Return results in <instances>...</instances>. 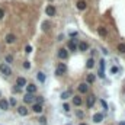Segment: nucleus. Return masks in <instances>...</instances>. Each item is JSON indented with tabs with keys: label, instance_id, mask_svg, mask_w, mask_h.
I'll list each match as a JSON object with an SVG mask.
<instances>
[{
	"label": "nucleus",
	"instance_id": "11",
	"mask_svg": "<svg viewBox=\"0 0 125 125\" xmlns=\"http://www.w3.org/2000/svg\"><path fill=\"white\" fill-rule=\"evenodd\" d=\"M77 50H79V51H87V50H89V44L84 42V41H82V42L77 45Z\"/></svg>",
	"mask_w": 125,
	"mask_h": 125
},
{
	"label": "nucleus",
	"instance_id": "18",
	"mask_svg": "<svg viewBox=\"0 0 125 125\" xmlns=\"http://www.w3.org/2000/svg\"><path fill=\"white\" fill-rule=\"evenodd\" d=\"M32 111H33L35 114H41V112H42V105H39V103H35V105L32 106Z\"/></svg>",
	"mask_w": 125,
	"mask_h": 125
},
{
	"label": "nucleus",
	"instance_id": "25",
	"mask_svg": "<svg viewBox=\"0 0 125 125\" xmlns=\"http://www.w3.org/2000/svg\"><path fill=\"white\" fill-rule=\"evenodd\" d=\"M70 95H71V90H67V92L61 93V99H63V100H66V99H68V98H70Z\"/></svg>",
	"mask_w": 125,
	"mask_h": 125
},
{
	"label": "nucleus",
	"instance_id": "10",
	"mask_svg": "<svg viewBox=\"0 0 125 125\" xmlns=\"http://www.w3.org/2000/svg\"><path fill=\"white\" fill-rule=\"evenodd\" d=\"M68 50L73 51V52L77 51V41H76V39H71V41L68 42Z\"/></svg>",
	"mask_w": 125,
	"mask_h": 125
},
{
	"label": "nucleus",
	"instance_id": "2",
	"mask_svg": "<svg viewBox=\"0 0 125 125\" xmlns=\"http://www.w3.org/2000/svg\"><path fill=\"white\" fill-rule=\"evenodd\" d=\"M67 71V66L64 64V63H60L58 66H57V70H55V74L57 76H63L64 73Z\"/></svg>",
	"mask_w": 125,
	"mask_h": 125
},
{
	"label": "nucleus",
	"instance_id": "20",
	"mask_svg": "<svg viewBox=\"0 0 125 125\" xmlns=\"http://www.w3.org/2000/svg\"><path fill=\"white\" fill-rule=\"evenodd\" d=\"M36 79H38L39 83H44V82H45V74L39 71V73H36Z\"/></svg>",
	"mask_w": 125,
	"mask_h": 125
},
{
	"label": "nucleus",
	"instance_id": "35",
	"mask_svg": "<svg viewBox=\"0 0 125 125\" xmlns=\"http://www.w3.org/2000/svg\"><path fill=\"white\" fill-rule=\"evenodd\" d=\"M39 121H41V124H42V125H45V124H47V119H45L44 117H41V118H39Z\"/></svg>",
	"mask_w": 125,
	"mask_h": 125
},
{
	"label": "nucleus",
	"instance_id": "37",
	"mask_svg": "<svg viewBox=\"0 0 125 125\" xmlns=\"http://www.w3.org/2000/svg\"><path fill=\"white\" fill-rule=\"evenodd\" d=\"M3 17H4V10L0 9V19H3Z\"/></svg>",
	"mask_w": 125,
	"mask_h": 125
},
{
	"label": "nucleus",
	"instance_id": "9",
	"mask_svg": "<svg viewBox=\"0 0 125 125\" xmlns=\"http://www.w3.org/2000/svg\"><path fill=\"white\" fill-rule=\"evenodd\" d=\"M82 103H83V99H82L79 95L73 96V105H74V106H82Z\"/></svg>",
	"mask_w": 125,
	"mask_h": 125
},
{
	"label": "nucleus",
	"instance_id": "4",
	"mask_svg": "<svg viewBox=\"0 0 125 125\" xmlns=\"http://www.w3.org/2000/svg\"><path fill=\"white\" fill-rule=\"evenodd\" d=\"M77 89H79V92H80L82 95H84V93H87V92H89V84H87L86 82H84V83H80Z\"/></svg>",
	"mask_w": 125,
	"mask_h": 125
},
{
	"label": "nucleus",
	"instance_id": "34",
	"mask_svg": "<svg viewBox=\"0 0 125 125\" xmlns=\"http://www.w3.org/2000/svg\"><path fill=\"white\" fill-rule=\"evenodd\" d=\"M63 108H64V111H66V112H68V111H70V105H67V103H64V106H63Z\"/></svg>",
	"mask_w": 125,
	"mask_h": 125
},
{
	"label": "nucleus",
	"instance_id": "21",
	"mask_svg": "<svg viewBox=\"0 0 125 125\" xmlns=\"http://www.w3.org/2000/svg\"><path fill=\"white\" fill-rule=\"evenodd\" d=\"M86 67H87V68H93V67H95V60H93V58H89V60L86 61Z\"/></svg>",
	"mask_w": 125,
	"mask_h": 125
},
{
	"label": "nucleus",
	"instance_id": "17",
	"mask_svg": "<svg viewBox=\"0 0 125 125\" xmlns=\"http://www.w3.org/2000/svg\"><path fill=\"white\" fill-rule=\"evenodd\" d=\"M99 66H100V70H99V77H105V74H103V68H105V61L103 60H100L99 61Z\"/></svg>",
	"mask_w": 125,
	"mask_h": 125
},
{
	"label": "nucleus",
	"instance_id": "22",
	"mask_svg": "<svg viewBox=\"0 0 125 125\" xmlns=\"http://www.w3.org/2000/svg\"><path fill=\"white\" fill-rule=\"evenodd\" d=\"M98 32H99V35H102V36H106V35H108V32H106V29H105L103 26H99V28H98Z\"/></svg>",
	"mask_w": 125,
	"mask_h": 125
},
{
	"label": "nucleus",
	"instance_id": "15",
	"mask_svg": "<svg viewBox=\"0 0 125 125\" xmlns=\"http://www.w3.org/2000/svg\"><path fill=\"white\" fill-rule=\"evenodd\" d=\"M17 114H19L20 117H26V115H28V109H26V106H19V108H17Z\"/></svg>",
	"mask_w": 125,
	"mask_h": 125
},
{
	"label": "nucleus",
	"instance_id": "3",
	"mask_svg": "<svg viewBox=\"0 0 125 125\" xmlns=\"http://www.w3.org/2000/svg\"><path fill=\"white\" fill-rule=\"evenodd\" d=\"M95 102H96V96H95V95H89V96L86 98V106H87V108H93Z\"/></svg>",
	"mask_w": 125,
	"mask_h": 125
},
{
	"label": "nucleus",
	"instance_id": "40",
	"mask_svg": "<svg viewBox=\"0 0 125 125\" xmlns=\"http://www.w3.org/2000/svg\"><path fill=\"white\" fill-rule=\"evenodd\" d=\"M79 125H87V124H84V122H82V124H79Z\"/></svg>",
	"mask_w": 125,
	"mask_h": 125
},
{
	"label": "nucleus",
	"instance_id": "27",
	"mask_svg": "<svg viewBox=\"0 0 125 125\" xmlns=\"http://www.w3.org/2000/svg\"><path fill=\"white\" fill-rule=\"evenodd\" d=\"M33 100H36V103L42 105V102H44V98H42V96H36V98H33Z\"/></svg>",
	"mask_w": 125,
	"mask_h": 125
},
{
	"label": "nucleus",
	"instance_id": "1",
	"mask_svg": "<svg viewBox=\"0 0 125 125\" xmlns=\"http://www.w3.org/2000/svg\"><path fill=\"white\" fill-rule=\"evenodd\" d=\"M0 73L9 77V76L12 74V68L9 67V64H6V63H4V64H1V66H0Z\"/></svg>",
	"mask_w": 125,
	"mask_h": 125
},
{
	"label": "nucleus",
	"instance_id": "36",
	"mask_svg": "<svg viewBox=\"0 0 125 125\" xmlns=\"http://www.w3.org/2000/svg\"><path fill=\"white\" fill-rule=\"evenodd\" d=\"M100 103H102L103 109H108V105H106V102H105V100H100Z\"/></svg>",
	"mask_w": 125,
	"mask_h": 125
},
{
	"label": "nucleus",
	"instance_id": "31",
	"mask_svg": "<svg viewBox=\"0 0 125 125\" xmlns=\"http://www.w3.org/2000/svg\"><path fill=\"white\" fill-rule=\"evenodd\" d=\"M76 115H77L79 118H83V117H84V112H83V111H77V112H76Z\"/></svg>",
	"mask_w": 125,
	"mask_h": 125
},
{
	"label": "nucleus",
	"instance_id": "33",
	"mask_svg": "<svg viewBox=\"0 0 125 125\" xmlns=\"http://www.w3.org/2000/svg\"><path fill=\"white\" fill-rule=\"evenodd\" d=\"M20 90H22V89H20V87H17V86H15V87H13V92H15V93H19Z\"/></svg>",
	"mask_w": 125,
	"mask_h": 125
},
{
	"label": "nucleus",
	"instance_id": "14",
	"mask_svg": "<svg viewBox=\"0 0 125 125\" xmlns=\"http://www.w3.org/2000/svg\"><path fill=\"white\" fill-rule=\"evenodd\" d=\"M10 106H9V102L6 100V99H0V109H3V111H7Z\"/></svg>",
	"mask_w": 125,
	"mask_h": 125
},
{
	"label": "nucleus",
	"instance_id": "23",
	"mask_svg": "<svg viewBox=\"0 0 125 125\" xmlns=\"http://www.w3.org/2000/svg\"><path fill=\"white\" fill-rule=\"evenodd\" d=\"M50 26H51V22H50V20L42 22V29H44V31H48V29H50Z\"/></svg>",
	"mask_w": 125,
	"mask_h": 125
},
{
	"label": "nucleus",
	"instance_id": "8",
	"mask_svg": "<svg viewBox=\"0 0 125 125\" xmlns=\"http://www.w3.org/2000/svg\"><path fill=\"white\" fill-rule=\"evenodd\" d=\"M45 12H47V15H48V16H55V13H57V10H55V7H54L52 4H50V6H47V9H45Z\"/></svg>",
	"mask_w": 125,
	"mask_h": 125
},
{
	"label": "nucleus",
	"instance_id": "24",
	"mask_svg": "<svg viewBox=\"0 0 125 125\" xmlns=\"http://www.w3.org/2000/svg\"><path fill=\"white\" fill-rule=\"evenodd\" d=\"M95 79H96V77H95V74H87V80H86V83H87V84H90V83H93V82H95Z\"/></svg>",
	"mask_w": 125,
	"mask_h": 125
},
{
	"label": "nucleus",
	"instance_id": "39",
	"mask_svg": "<svg viewBox=\"0 0 125 125\" xmlns=\"http://www.w3.org/2000/svg\"><path fill=\"white\" fill-rule=\"evenodd\" d=\"M70 36H71V38H74V36H77V32H70Z\"/></svg>",
	"mask_w": 125,
	"mask_h": 125
},
{
	"label": "nucleus",
	"instance_id": "28",
	"mask_svg": "<svg viewBox=\"0 0 125 125\" xmlns=\"http://www.w3.org/2000/svg\"><path fill=\"white\" fill-rule=\"evenodd\" d=\"M9 106H16V99L15 98H10L9 99Z\"/></svg>",
	"mask_w": 125,
	"mask_h": 125
},
{
	"label": "nucleus",
	"instance_id": "7",
	"mask_svg": "<svg viewBox=\"0 0 125 125\" xmlns=\"http://www.w3.org/2000/svg\"><path fill=\"white\" fill-rule=\"evenodd\" d=\"M4 41H6L7 44H15V42H16V35H15V33H7L6 38H4Z\"/></svg>",
	"mask_w": 125,
	"mask_h": 125
},
{
	"label": "nucleus",
	"instance_id": "38",
	"mask_svg": "<svg viewBox=\"0 0 125 125\" xmlns=\"http://www.w3.org/2000/svg\"><path fill=\"white\" fill-rule=\"evenodd\" d=\"M111 71H112V73H118V67H112Z\"/></svg>",
	"mask_w": 125,
	"mask_h": 125
},
{
	"label": "nucleus",
	"instance_id": "29",
	"mask_svg": "<svg viewBox=\"0 0 125 125\" xmlns=\"http://www.w3.org/2000/svg\"><path fill=\"white\" fill-rule=\"evenodd\" d=\"M23 68L29 70V68H31V63H29V61H25V63H23Z\"/></svg>",
	"mask_w": 125,
	"mask_h": 125
},
{
	"label": "nucleus",
	"instance_id": "41",
	"mask_svg": "<svg viewBox=\"0 0 125 125\" xmlns=\"http://www.w3.org/2000/svg\"><path fill=\"white\" fill-rule=\"evenodd\" d=\"M119 125H125V122H121V124H119Z\"/></svg>",
	"mask_w": 125,
	"mask_h": 125
},
{
	"label": "nucleus",
	"instance_id": "16",
	"mask_svg": "<svg viewBox=\"0 0 125 125\" xmlns=\"http://www.w3.org/2000/svg\"><path fill=\"white\" fill-rule=\"evenodd\" d=\"M86 7H87V4H86L84 0H79L77 1V9L79 10H86Z\"/></svg>",
	"mask_w": 125,
	"mask_h": 125
},
{
	"label": "nucleus",
	"instance_id": "6",
	"mask_svg": "<svg viewBox=\"0 0 125 125\" xmlns=\"http://www.w3.org/2000/svg\"><path fill=\"white\" fill-rule=\"evenodd\" d=\"M28 83H26V79H23V77H17L16 79V83H15V86H17V87H25Z\"/></svg>",
	"mask_w": 125,
	"mask_h": 125
},
{
	"label": "nucleus",
	"instance_id": "12",
	"mask_svg": "<svg viewBox=\"0 0 125 125\" xmlns=\"http://www.w3.org/2000/svg\"><path fill=\"white\" fill-rule=\"evenodd\" d=\"M36 92V86L35 84H26V93H29V95H33Z\"/></svg>",
	"mask_w": 125,
	"mask_h": 125
},
{
	"label": "nucleus",
	"instance_id": "5",
	"mask_svg": "<svg viewBox=\"0 0 125 125\" xmlns=\"http://www.w3.org/2000/svg\"><path fill=\"white\" fill-rule=\"evenodd\" d=\"M67 57H68V51L66 48H60L58 50V58L60 60H66Z\"/></svg>",
	"mask_w": 125,
	"mask_h": 125
},
{
	"label": "nucleus",
	"instance_id": "30",
	"mask_svg": "<svg viewBox=\"0 0 125 125\" xmlns=\"http://www.w3.org/2000/svg\"><path fill=\"white\" fill-rule=\"evenodd\" d=\"M6 61H7V64L13 63V57H12V55H7V57H6Z\"/></svg>",
	"mask_w": 125,
	"mask_h": 125
},
{
	"label": "nucleus",
	"instance_id": "32",
	"mask_svg": "<svg viewBox=\"0 0 125 125\" xmlns=\"http://www.w3.org/2000/svg\"><path fill=\"white\" fill-rule=\"evenodd\" d=\"M31 51H32V47H31V45H26V47H25V52H28V54H29Z\"/></svg>",
	"mask_w": 125,
	"mask_h": 125
},
{
	"label": "nucleus",
	"instance_id": "26",
	"mask_svg": "<svg viewBox=\"0 0 125 125\" xmlns=\"http://www.w3.org/2000/svg\"><path fill=\"white\" fill-rule=\"evenodd\" d=\"M118 51H119L121 54H125V44H119V45H118Z\"/></svg>",
	"mask_w": 125,
	"mask_h": 125
},
{
	"label": "nucleus",
	"instance_id": "42",
	"mask_svg": "<svg viewBox=\"0 0 125 125\" xmlns=\"http://www.w3.org/2000/svg\"><path fill=\"white\" fill-rule=\"evenodd\" d=\"M50 1H52V0H50Z\"/></svg>",
	"mask_w": 125,
	"mask_h": 125
},
{
	"label": "nucleus",
	"instance_id": "19",
	"mask_svg": "<svg viewBox=\"0 0 125 125\" xmlns=\"http://www.w3.org/2000/svg\"><path fill=\"white\" fill-rule=\"evenodd\" d=\"M23 102H25V103H32V102H33V96L29 95V93H26L25 98H23Z\"/></svg>",
	"mask_w": 125,
	"mask_h": 125
},
{
	"label": "nucleus",
	"instance_id": "13",
	"mask_svg": "<svg viewBox=\"0 0 125 125\" xmlns=\"http://www.w3.org/2000/svg\"><path fill=\"white\" fill-rule=\"evenodd\" d=\"M102 121H103V114H95L93 115V122L95 124H99Z\"/></svg>",
	"mask_w": 125,
	"mask_h": 125
}]
</instances>
